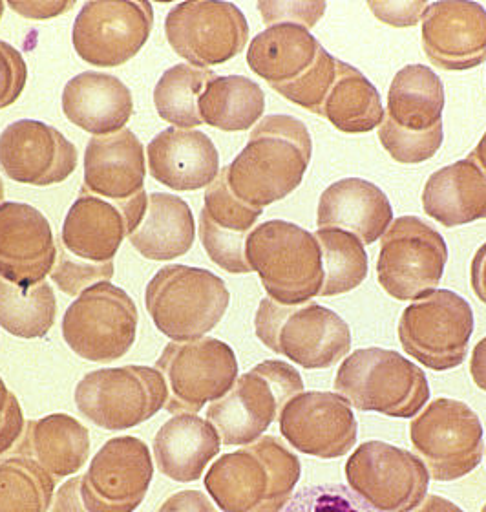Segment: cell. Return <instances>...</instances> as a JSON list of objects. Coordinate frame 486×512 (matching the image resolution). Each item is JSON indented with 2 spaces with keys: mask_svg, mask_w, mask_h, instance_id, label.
I'll return each mask as SVG.
<instances>
[{
  "mask_svg": "<svg viewBox=\"0 0 486 512\" xmlns=\"http://www.w3.org/2000/svg\"><path fill=\"white\" fill-rule=\"evenodd\" d=\"M231 293L207 269L167 266L148 282L145 304L154 326L170 341H196L222 322Z\"/></svg>",
  "mask_w": 486,
  "mask_h": 512,
  "instance_id": "5b68a950",
  "label": "cell"
},
{
  "mask_svg": "<svg viewBox=\"0 0 486 512\" xmlns=\"http://www.w3.org/2000/svg\"><path fill=\"white\" fill-rule=\"evenodd\" d=\"M152 476L154 463L145 441L132 436L108 439L81 476L86 511H136L147 496Z\"/></svg>",
  "mask_w": 486,
  "mask_h": 512,
  "instance_id": "e0dca14e",
  "label": "cell"
},
{
  "mask_svg": "<svg viewBox=\"0 0 486 512\" xmlns=\"http://www.w3.org/2000/svg\"><path fill=\"white\" fill-rule=\"evenodd\" d=\"M322 44L304 26L275 24L254 37L247 64L273 86L287 85L313 66Z\"/></svg>",
  "mask_w": 486,
  "mask_h": 512,
  "instance_id": "1f68e13d",
  "label": "cell"
},
{
  "mask_svg": "<svg viewBox=\"0 0 486 512\" xmlns=\"http://www.w3.org/2000/svg\"><path fill=\"white\" fill-rule=\"evenodd\" d=\"M4 8H6V4L0 0V19H2V15H4Z\"/></svg>",
  "mask_w": 486,
  "mask_h": 512,
  "instance_id": "6f0895ef",
  "label": "cell"
},
{
  "mask_svg": "<svg viewBox=\"0 0 486 512\" xmlns=\"http://www.w3.org/2000/svg\"><path fill=\"white\" fill-rule=\"evenodd\" d=\"M444 85L424 64H408L391 81L386 118L412 132L443 123Z\"/></svg>",
  "mask_w": 486,
  "mask_h": 512,
  "instance_id": "d6a6232c",
  "label": "cell"
},
{
  "mask_svg": "<svg viewBox=\"0 0 486 512\" xmlns=\"http://www.w3.org/2000/svg\"><path fill=\"white\" fill-rule=\"evenodd\" d=\"M8 6L24 19L46 21L72 10L75 2L74 0H11Z\"/></svg>",
  "mask_w": 486,
  "mask_h": 512,
  "instance_id": "c3c4849f",
  "label": "cell"
},
{
  "mask_svg": "<svg viewBox=\"0 0 486 512\" xmlns=\"http://www.w3.org/2000/svg\"><path fill=\"white\" fill-rule=\"evenodd\" d=\"M24 416L17 395L8 390L0 377V456L8 454L21 439L24 430Z\"/></svg>",
  "mask_w": 486,
  "mask_h": 512,
  "instance_id": "7dc6e473",
  "label": "cell"
},
{
  "mask_svg": "<svg viewBox=\"0 0 486 512\" xmlns=\"http://www.w3.org/2000/svg\"><path fill=\"white\" fill-rule=\"evenodd\" d=\"M446 262L443 235L417 216H401L382 236L377 280L393 299H421L437 289Z\"/></svg>",
  "mask_w": 486,
  "mask_h": 512,
  "instance_id": "7c38bea8",
  "label": "cell"
},
{
  "mask_svg": "<svg viewBox=\"0 0 486 512\" xmlns=\"http://www.w3.org/2000/svg\"><path fill=\"white\" fill-rule=\"evenodd\" d=\"M77 161L74 143L41 121L21 119L0 134V169L13 182L57 185L74 174Z\"/></svg>",
  "mask_w": 486,
  "mask_h": 512,
  "instance_id": "ffe728a7",
  "label": "cell"
},
{
  "mask_svg": "<svg viewBox=\"0 0 486 512\" xmlns=\"http://www.w3.org/2000/svg\"><path fill=\"white\" fill-rule=\"evenodd\" d=\"M154 28L150 2L96 0L86 2L72 30L77 55L99 68L128 63L143 50Z\"/></svg>",
  "mask_w": 486,
  "mask_h": 512,
  "instance_id": "2e32d148",
  "label": "cell"
},
{
  "mask_svg": "<svg viewBox=\"0 0 486 512\" xmlns=\"http://www.w3.org/2000/svg\"><path fill=\"white\" fill-rule=\"evenodd\" d=\"M368 8L379 21L393 28H410L423 21L430 8L424 0H370Z\"/></svg>",
  "mask_w": 486,
  "mask_h": 512,
  "instance_id": "bcb514c9",
  "label": "cell"
},
{
  "mask_svg": "<svg viewBox=\"0 0 486 512\" xmlns=\"http://www.w3.org/2000/svg\"><path fill=\"white\" fill-rule=\"evenodd\" d=\"M196 224L191 207L169 192L148 194L147 211L134 233L128 235L139 255L169 262L187 255L194 246Z\"/></svg>",
  "mask_w": 486,
  "mask_h": 512,
  "instance_id": "4dcf8cb0",
  "label": "cell"
},
{
  "mask_svg": "<svg viewBox=\"0 0 486 512\" xmlns=\"http://www.w3.org/2000/svg\"><path fill=\"white\" fill-rule=\"evenodd\" d=\"M315 238L324 266L320 297H337L359 288L368 278V253L359 238L342 229H318Z\"/></svg>",
  "mask_w": 486,
  "mask_h": 512,
  "instance_id": "74e56055",
  "label": "cell"
},
{
  "mask_svg": "<svg viewBox=\"0 0 486 512\" xmlns=\"http://www.w3.org/2000/svg\"><path fill=\"white\" fill-rule=\"evenodd\" d=\"M470 375L474 383L486 392V337L483 341L477 342L472 361H470Z\"/></svg>",
  "mask_w": 486,
  "mask_h": 512,
  "instance_id": "f5cc1de1",
  "label": "cell"
},
{
  "mask_svg": "<svg viewBox=\"0 0 486 512\" xmlns=\"http://www.w3.org/2000/svg\"><path fill=\"white\" fill-rule=\"evenodd\" d=\"M474 333V311L450 289H435L402 311V350L434 372L463 364Z\"/></svg>",
  "mask_w": 486,
  "mask_h": 512,
  "instance_id": "9c48e42d",
  "label": "cell"
},
{
  "mask_svg": "<svg viewBox=\"0 0 486 512\" xmlns=\"http://www.w3.org/2000/svg\"><path fill=\"white\" fill-rule=\"evenodd\" d=\"M4 203V183H2V178H0V205Z\"/></svg>",
  "mask_w": 486,
  "mask_h": 512,
  "instance_id": "9f6ffc18",
  "label": "cell"
},
{
  "mask_svg": "<svg viewBox=\"0 0 486 512\" xmlns=\"http://www.w3.org/2000/svg\"><path fill=\"white\" fill-rule=\"evenodd\" d=\"M393 220L388 196L377 185L344 178L322 192L317 209L318 229H342L357 236L362 244H375Z\"/></svg>",
  "mask_w": 486,
  "mask_h": 512,
  "instance_id": "4316f807",
  "label": "cell"
},
{
  "mask_svg": "<svg viewBox=\"0 0 486 512\" xmlns=\"http://www.w3.org/2000/svg\"><path fill=\"white\" fill-rule=\"evenodd\" d=\"M423 209L444 227L486 220V174L461 160L434 172L424 185Z\"/></svg>",
  "mask_w": 486,
  "mask_h": 512,
  "instance_id": "f546056e",
  "label": "cell"
},
{
  "mask_svg": "<svg viewBox=\"0 0 486 512\" xmlns=\"http://www.w3.org/2000/svg\"><path fill=\"white\" fill-rule=\"evenodd\" d=\"M254 330L271 352L280 353L307 370L331 368L351 350L348 322L313 302L282 306L264 299L254 317Z\"/></svg>",
  "mask_w": 486,
  "mask_h": 512,
  "instance_id": "8992f818",
  "label": "cell"
},
{
  "mask_svg": "<svg viewBox=\"0 0 486 512\" xmlns=\"http://www.w3.org/2000/svg\"><path fill=\"white\" fill-rule=\"evenodd\" d=\"M349 489L382 512H412L424 502L430 474L421 459L382 441L362 443L346 463Z\"/></svg>",
  "mask_w": 486,
  "mask_h": 512,
  "instance_id": "9a60e30c",
  "label": "cell"
},
{
  "mask_svg": "<svg viewBox=\"0 0 486 512\" xmlns=\"http://www.w3.org/2000/svg\"><path fill=\"white\" fill-rule=\"evenodd\" d=\"M481 512H486V505H485V507H483V511H481Z\"/></svg>",
  "mask_w": 486,
  "mask_h": 512,
  "instance_id": "680465c9",
  "label": "cell"
},
{
  "mask_svg": "<svg viewBox=\"0 0 486 512\" xmlns=\"http://www.w3.org/2000/svg\"><path fill=\"white\" fill-rule=\"evenodd\" d=\"M410 441L430 476L455 481L483 459V425L463 401L435 399L410 425Z\"/></svg>",
  "mask_w": 486,
  "mask_h": 512,
  "instance_id": "4fadbf2b",
  "label": "cell"
},
{
  "mask_svg": "<svg viewBox=\"0 0 486 512\" xmlns=\"http://www.w3.org/2000/svg\"><path fill=\"white\" fill-rule=\"evenodd\" d=\"M470 284L477 299L486 304V242L477 249L470 266Z\"/></svg>",
  "mask_w": 486,
  "mask_h": 512,
  "instance_id": "816d5d0a",
  "label": "cell"
},
{
  "mask_svg": "<svg viewBox=\"0 0 486 512\" xmlns=\"http://www.w3.org/2000/svg\"><path fill=\"white\" fill-rule=\"evenodd\" d=\"M57 246L52 227L28 203L0 205V277L22 288L44 282L52 273Z\"/></svg>",
  "mask_w": 486,
  "mask_h": 512,
  "instance_id": "7402d4cb",
  "label": "cell"
},
{
  "mask_svg": "<svg viewBox=\"0 0 486 512\" xmlns=\"http://www.w3.org/2000/svg\"><path fill=\"white\" fill-rule=\"evenodd\" d=\"M170 48L194 68L218 66L242 54L249 22L233 2H181L165 19Z\"/></svg>",
  "mask_w": 486,
  "mask_h": 512,
  "instance_id": "5bb4252c",
  "label": "cell"
},
{
  "mask_svg": "<svg viewBox=\"0 0 486 512\" xmlns=\"http://www.w3.org/2000/svg\"><path fill=\"white\" fill-rule=\"evenodd\" d=\"M313 139L306 125L291 116H267L253 128L234 158L227 183L238 200L258 209L284 200L306 176Z\"/></svg>",
  "mask_w": 486,
  "mask_h": 512,
  "instance_id": "6da1fadb",
  "label": "cell"
},
{
  "mask_svg": "<svg viewBox=\"0 0 486 512\" xmlns=\"http://www.w3.org/2000/svg\"><path fill=\"white\" fill-rule=\"evenodd\" d=\"M158 512H218L200 491H181L167 498Z\"/></svg>",
  "mask_w": 486,
  "mask_h": 512,
  "instance_id": "681fc988",
  "label": "cell"
},
{
  "mask_svg": "<svg viewBox=\"0 0 486 512\" xmlns=\"http://www.w3.org/2000/svg\"><path fill=\"white\" fill-rule=\"evenodd\" d=\"M28 81V66L11 44L0 41V110L21 97Z\"/></svg>",
  "mask_w": 486,
  "mask_h": 512,
  "instance_id": "f6af8a7d",
  "label": "cell"
},
{
  "mask_svg": "<svg viewBox=\"0 0 486 512\" xmlns=\"http://www.w3.org/2000/svg\"><path fill=\"white\" fill-rule=\"evenodd\" d=\"M52 512H88L81 498V476L66 481L53 496Z\"/></svg>",
  "mask_w": 486,
  "mask_h": 512,
  "instance_id": "f907efd6",
  "label": "cell"
},
{
  "mask_svg": "<svg viewBox=\"0 0 486 512\" xmlns=\"http://www.w3.org/2000/svg\"><path fill=\"white\" fill-rule=\"evenodd\" d=\"M256 8L267 28L275 24H298L309 30L326 15L328 4L309 0H262Z\"/></svg>",
  "mask_w": 486,
  "mask_h": 512,
  "instance_id": "ee69618b",
  "label": "cell"
},
{
  "mask_svg": "<svg viewBox=\"0 0 486 512\" xmlns=\"http://www.w3.org/2000/svg\"><path fill=\"white\" fill-rule=\"evenodd\" d=\"M468 160L474 161L477 167L481 169V171L486 174V132L485 136L481 138V141L477 143L476 149L470 152V156H468Z\"/></svg>",
  "mask_w": 486,
  "mask_h": 512,
  "instance_id": "11a10c76",
  "label": "cell"
},
{
  "mask_svg": "<svg viewBox=\"0 0 486 512\" xmlns=\"http://www.w3.org/2000/svg\"><path fill=\"white\" fill-rule=\"evenodd\" d=\"M147 192L117 203L81 191L64 218L61 246L90 264L114 262L123 240L138 227L147 211Z\"/></svg>",
  "mask_w": 486,
  "mask_h": 512,
  "instance_id": "ac0fdd59",
  "label": "cell"
},
{
  "mask_svg": "<svg viewBox=\"0 0 486 512\" xmlns=\"http://www.w3.org/2000/svg\"><path fill=\"white\" fill-rule=\"evenodd\" d=\"M148 171L172 191L192 192L209 187L220 174V154L200 130L170 127L147 147Z\"/></svg>",
  "mask_w": 486,
  "mask_h": 512,
  "instance_id": "cb8c5ba5",
  "label": "cell"
},
{
  "mask_svg": "<svg viewBox=\"0 0 486 512\" xmlns=\"http://www.w3.org/2000/svg\"><path fill=\"white\" fill-rule=\"evenodd\" d=\"M138 308L125 289L101 282L79 293L63 317L70 350L90 363H114L138 337Z\"/></svg>",
  "mask_w": 486,
  "mask_h": 512,
  "instance_id": "30bf717a",
  "label": "cell"
},
{
  "mask_svg": "<svg viewBox=\"0 0 486 512\" xmlns=\"http://www.w3.org/2000/svg\"><path fill=\"white\" fill-rule=\"evenodd\" d=\"M412 512H463L461 507H457L455 503L441 498V496H428L424 498V502Z\"/></svg>",
  "mask_w": 486,
  "mask_h": 512,
  "instance_id": "db71d44e",
  "label": "cell"
},
{
  "mask_svg": "<svg viewBox=\"0 0 486 512\" xmlns=\"http://www.w3.org/2000/svg\"><path fill=\"white\" fill-rule=\"evenodd\" d=\"M13 458L32 459L53 480L72 476L90 456V432L68 414L32 419L24 425Z\"/></svg>",
  "mask_w": 486,
  "mask_h": 512,
  "instance_id": "83f0119b",
  "label": "cell"
},
{
  "mask_svg": "<svg viewBox=\"0 0 486 512\" xmlns=\"http://www.w3.org/2000/svg\"><path fill=\"white\" fill-rule=\"evenodd\" d=\"M282 512H382L362 500L346 485L326 483L302 487L291 496Z\"/></svg>",
  "mask_w": 486,
  "mask_h": 512,
  "instance_id": "b9f144b4",
  "label": "cell"
},
{
  "mask_svg": "<svg viewBox=\"0 0 486 512\" xmlns=\"http://www.w3.org/2000/svg\"><path fill=\"white\" fill-rule=\"evenodd\" d=\"M220 448L222 439L216 428L196 414H176L154 438L159 472L178 483L200 480Z\"/></svg>",
  "mask_w": 486,
  "mask_h": 512,
  "instance_id": "f1b7e54d",
  "label": "cell"
},
{
  "mask_svg": "<svg viewBox=\"0 0 486 512\" xmlns=\"http://www.w3.org/2000/svg\"><path fill=\"white\" fill-rule=\"evenodd\" d=\"M381 94L355 66L337 61L335 83L322 105L320 116L344 134H366L384 121Z\"/></svg>",
  "mask_w": 486,
  "mask_h": 512,
  "instance_id": "836d02e7",
  "label": "cell"
},
{
  "mask_svg": "<svg viewBox=\"0 0 486 512\" xmlns=\"http://www.w3.org/2000/svg\"><path fill=\"white\" fill-rule=\"evenodd\" d=\"M335 75H337V59L324 48H320L315 63L306 74L300 75L298 79L287 85L273 86V90L276 94L286 97L287 101L320 116L322 105L328 97L331 86L335 83Z\"/></svg>",
  "mask_w": 486,
  "mask_h": 512,
  "instance_id": "60d3db41",
  "label": "cell"
},
{
  "mask_svg": "<svg viewBox=\"0 0 486 512\" xmlns=\"http://www.w3.org/2000/svg\"><path fill=\"white\" fill-rule=\"evenodd\" d=\"M57 288L66 295H79L85 289L92 288L101 282H108L114 277V262L108 264H90L85 260H79L70 255L61 244H59V258L50 273Z\"/></svg>",
  "mask_w": 486,
  "mask_h": 512,
  "instance_id": "7bdbcfd3",
  "label": "cell"
},
{
  "mask_svg": "<svg viewBox=\"0 0 486 512\" xmlns=\"http://www.w3.org/2000/svg\"><path fill=\"white\" fill-rule=\"evenodd\" d=\"M262 214L264 209L247 205L234 196L227 183V172L220 171L205 191L200 214L201 244L216 266L233 275L253 271L245 256V244Z\"/></svg>",
  "mask_w": 486,
  "mask_h": 512,
  "instance_id": "603a6c76",
  "label": "cell"
},
{
  "mask_svg": "<svg viewBox=\"0 0 486 512\" xmlns=\"http://www.w3.org/2000/svg\"><path fill=\"white\" fill-rule=\"evenodd\" d=\"M302 392L304 381L295 366L264 361L238 377L222 399L209 405L207 421L216 428L223 445H251Z\"/></svg>",
  "mask_w": 486,
  "mask_h": 512,
  "instance_id": "52a82bcc",
  "label": "cell"
},
{
  "mask_svg": "<svg viewBox=\"0 0 486 512\" xmlns=\"http://www.w3.org/2000/svg\"><path fill=\"white\" fill-rule=\"evenodd\" d=\"M57 317V300L44 280L22 288L0 277V328L19 339H43Z\"/></svg>",
  "mask_w": 486,
  "mask_h": 512,
  "instance_id": "d590c367",
  "label": "cell"
},
{
  "mask_svg": "<svg viewBox=\"0 0 486 512\" xmlns=\"http://www.w3.org/2000/svg\"><path fill=\"white\" fill-rule=\"evenodd\" d=\"M216 74L191 64H176L159 77L154 88V107L159 118L172 127L194 130L203 125L198 101Z\"/></svg>",
  "mask_w": 486,
  "mask_h": 512,
  "instance_id": "8d00e7d4",
  "label": "cell"
},
{
  "mask_svg": "<svg viewBox=\"0 0 486 512\" xmlns=\"http://www.w3.org/2000/svg\"><path fill=\"white\" fill-rule=\"evenodd\" d=\"M156 370L167 383L169 414H196L207 403L222 399L238 379L233 348L218 339L172 341L165 346Z\"/></svg>",
  "mask_w": 486,
  "mask_h": 512,
  "instance_id": "8fae6325",
  "label": "cell"
},
{
  "mask_svg": "<svg viewBox=\"0 0 486 512\" xmlns=\"http://www.w3.org/2000/svg\"><path fill=\"white\" fill-rule=\"evenodd\" d=\"M145 147L132 130L92 138L85 152V191L125 203L145 192Z\"/></svg>",
  "mask_w": 486,
  "mask_h": 512,
  "instance_id": "d4e9b609",
  "label": "cell"
},
{
  "mask_svg": "<svg viewBox=\"0 0 486 512\" xmlns=\"http://www.w3.org/2000/svg\"><path fill=\"white\" fill-rule=\"evenodd\" d=\"M63 112L75 127L103 138L125 130L134 114V99L116 75L83 72L64 86Z\"/></svg>",
  "mask_w": 486,
  "mask_h": 512,
  "instance_id": "484cf974",
  "label": "cell"
},
{
  "mask_svg": "<svg viewBox=\"0 0 486 512\" xmlns=\"http://www.w3.org/2000/svg\"><path fill=\"white\" fill-rule=\"evenodd\" d=\"M379 141L391 158L402 165H417L434 158L437 150L443 147L444 130L443 123L437 127L424 130V132H412L399 128L390 118H386L379 127Z\"/></svg>",
  "mask_w": 486,
  "mask_h": 512,
  "instance_id": "ab89813d",
  "label": "cell"
},
{
  "mask_svg": "<svg viewBox=\"0 0 486 512\" xmlns=\"http://www.w3.org/2000/svg\"><path fill=\"white\" fill-rule=\"evenodd\" d=\"M53 496L55 480L32 459L0 463V512H46Z\"/></svg>",
  "mask_w": 486,
  "mask_h": 512,
  "instance_id": "f35d334b",
  "label": "cell"
},
{
  "mask_svg": "<svg viewBox=\"0 0 486 512\" xmlns=\"http://www.w3.org/2000/svg\"><path fill=\"white\" fill-rule=\"evenodd\" d=\"M335 390L362 412L410 419L430 399L426 374L401 353L364 348L346 357L335 377Z\"/></svg>",
  "mask_w": 486,
  "mask_h": 512,
  "instance_id": "277c9868",
  "label": "cell"
},
{
  "mask_svg": "<svg viewBox=\"0 0 486 512\" xmlns=\"http://www.w3.org/2000/svg\"><path fill=\"white\" fill-rule=\"evenodd\" d=\"M423 50L430 63L465 72L486 61V10L477 2L443 0L423 17Z\"/></svg>",
  "mask_w": 486,
  "mask_h": 512,
  "instance_id": "44dd1931",
  "label": "cell"
},
{
  "mask_svg": "<svg viewBox=\"0 0 486 512\" xmlns=\"http://www.w3.org/2000/svg\"><path fill=\"white\" fill-rule=\"evenodd\" d=\"M167 395V383L156 368L130 364L86 374L75 388V405L96 427L116 432L156 416Z\"/></svg>",
  "mask_w": 486,
  "mask_h": 512,
  "instance_id": "ba28073f",
  "label": "cell"
},
{
  "mask_svg": "<svg viewBox=\"0 0 486 512\" xmlns=\"http://www.w3.org/2000/svg\"><path fill=\"white\" fill-rule=\"evenodd\" d=\"M300 474L298 456L275 436H262L214 461L203 483L223 512H282Z\"/></svg>",
  "mask_w": 486,
  "mask_h": 512,
  "instance_id": "7a4b0ae2",
  "label": "cell"
},
{
  "mask_svg": "<svg viewBox=\"0 0 486 512\" xmlns=\"http://www.w3.org/2000/svg\"><path fill=\"white\" fill-rule=\"evenodd\" d=\"M280 432L298 452L320 459L342 458L355 447L359 425L351 405L339 394L302 392L278 417Z\"/></svg>",
  "mask_w": 486,
  "mask_h": 512,
  "instance_id": "d6986e66",
  "label": "cell"
},
{
  "mask_svg": "<svg viewBox=\"0 0 486 512\" xmlns=\"http://www.w3.org/2000/svg\"><path fill=\"white\" fill-rule=\"evenodd\" d=\"M205 125L223 132H243L264 118L265 94L243 75H216L198 101Z\"/></svg>",
  "mask_w": 486,
  "mask_h": 512,
  "instance_id": "e575fe53",
  "label": "cell"
},
{
  "mask_svg": "<svg viewBox=\"0 0 486 512\" xmlns=\"http://www.w3.org/2000/svg\"><path fill=\"white\" fill-rule=\"evenodd\" d=\"M245 256L269 299L302 306L320 295L324 266L317 238L286 220H269L253 229Z\"/></svg>",
  "mask_w": 486,
  "mask_h": 512,
  "instance_id": "3957f363",
  "label": "cell"
}]
</instances>
